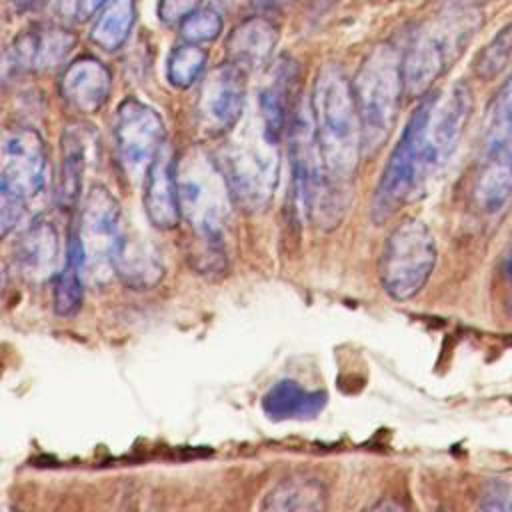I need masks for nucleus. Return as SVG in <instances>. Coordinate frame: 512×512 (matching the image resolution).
<instances>
[{
    "label": "nucleus",
    "instance_id": "f257e3e1",
    "mask_svg": "<svg viewBox=\"0 0 512 512\" xmlns=\"http://www.w3.org/2000/svg\"><path fill=\"white\" fill-rule=\"evenodd\" d=\"M176 180L182 218L196 240V268L206 274L222 270L224 234L234 200L218 162L200 150H188L176 160Z\"/></svg>",
    "mask_w": 512,
    "mask_h": 512
},
{
    "label": "nucleus",
    "instance_id": "f03ea898",
    "mask_svg": "<svg viewBox=\"0 0 512 512\" xmlns=\"http://www.w3.org/2000/svg\"><path fill=\"white\" fill-rule=\"evenodd\" d=\"M312 120L316 140L334 184L350 192L362 152V126L352 84L336 64H324L314 80Z\"/></svg>",
    "mask_w": 512,
    "mask_h": 512
},
{
    "label": "nucleus",
    "instance_id": "7ed1b4c3",
    "mask_svg": "<svg viewBox=\"0 0 512 512\" xmlns=\"http://www.w3.org/2000/svg\"><path fill=\"white\" fill-rule=\"evenodd\" d=\"M290 168L294 198L302 214L320 228H334L344 218L350 192L328 176L312 120L310 102L300 100L294 108L290 128Z\"/></svg>",
    "mask_w": 512,
    "mask_h": 512
},
{
    "label": "nucleus",
    "instance_id": "20e7f679",
    "mask_svg": "<svg viewBox=\"0 0 512 512\" xmlns=\"http://www.w3.org/2000/svg\"><path fill=\"white\" fill-rule=\"evenodd\" d=\"M48 184V150L28 126L4 132L0 166V228L8 236L30 216Z\"/></svg>",
    "mask_w": 512,
    "mask_h": 512
},
{
    "label": "nucleus",
    "instance_id": "39448f33",
    "mask_svg": "<svg viewBox=\"0 0 512 512\" xmlns=\"http://www.w3.org/2000/svg\"><path fill=\"white\" fill-rule=\"evenodd\" d=\"M352 92L362 126V152L374 156L396 126L404 94L402 58L390 44H378L364 56Z\"/></svg>",
    "mask_w": 512,
    "mask_h": 512
},
{
    "label": "nucleus",
    "instance_id": "423d86ee",
    "mask_svg": "<svg viewBox=\"0 0 512 512\" xmlns=\"http://www.w3.org/2000/svg\"><path fill=\"white\" fill-rule=\"evenodd\" d=\"M472 200L496 214L512 200V74L490 100L472 172Z\"/></svg>",
    "mask_w": 512,
    "mask_h": 512
},
{
    "label": "nucleus",
    "instance_id": "0eeeda50",
    "mask_svg": "<svg viewBox=\"0 0 512 512\" xmlns=\"http://www.w3.org/2000/svg\"><path fill=\"white\" fill-rule=\"evenodd\" d=\"M278 144L262 128L250 124L238 136H232L216 156L226 178L234 204L244 210L266 208L278 184Z\"/></svg>",
    "mask_w": 512,
    "mask_h": 512
},
{
    "label": "nucleus",
    "instance_id": "6e6552de",
    "mask_svg": "<svg viewBox=\"0 0 512 512\" xmlns=\"http://www.w3.org/2000/svg\"><path fill=\"white\" fill-rule=\"evenodd\" d=\"M434 98L436 92H428L420 98L382 170L370 210V216L376 224L388 222L408 200H412L424 188L420 144Z\"/></svg>",
    "mask_w": 512,
    "mask_h": 512
},
{
    "label": "nucleus",
    "instance_id": "1a4fd4ad",
    "mask_svg": "<svg viewBox=\"0 0 512 512\" xmlns=\"http://www.w3.org/2000/svg\"><path fill=\"white\" fill-rule=\"evenodd\" d=\"M438 250L432 230L420 218H404L386 238L380 256V282L384 292L406 302L428 284Z\"/></svg>",
    "mask_w": 512,
    "mask_h": 512
},
{
    "label": "nucleus",
    "instance_id": "9d476101",
    "mask_svg": "<svg viewBox=\"0 0 512 512\" xmlns=\"http://www.w3.org/2000/svg\"><path fill=\"white\" fill-rule=\"evenodd\" d=\"M478 24L474 16H450L412 40L402 56L404 94L422 98L466 48Z\"/></svg>",
    "mask_w": 512,
    "mask_h": 512
},
{
    "label": "nucleus",
    "instance_id": "9b49d317",
    "mask_svg": "<svg viewBox=\"0 0 512 512\" xmlns=\"http://www.w3.org/2000/svg\"><path fill=\"white\" fill-rule=\"evenodd\" d=\"M124 232L122 208L116 196L96 184L82 202L78 236L84 252L86 280L100 284L114 274V252Z\"/></svg>",
    "mask_w": 512,
    "mask_h": 512
},
{
    "label": "nucleus",
    "instance_id": "f8f14e48",
    "mask_svg": "<svg viewBox=\"0 0 512 512\" xmlns=\"http://www.w3.org/2000/svg\"><path fill=\"white\" fill-rule=\"evenodd\" d=\"M472 106V92L464 82L452 84L444 94L436 92L420 144L424 186L448 164L456 152L468 126Z\"/></svg>",
    "mask_w": 512,
    "mask_h": 512
},
{
    "label": "nucleus",
    "instance_id": "ddd939ff",
    "mask_svg": "<svg viewBox=\"0 0 512 512\" xmlns=\"http://www.w3.org/2000/svg\"><path fill=\"white\" fill-rule=\"evenodd\" d=\"M114 150L122 172L132 178H144L152 160L166 144L162 116L138 98H126L114 116Z\"/></svg>",
    "mask_w": 512,
    "mask_h": 512
},
{
    "label": "nucleus",
    "instance_id": "4468645a",
    "mask_svg": "<svg viewBox=\"0 0 512 512\" xmlns=\"http://www.w3.org/2000/svg\"><path fill=\"white\" fill-rule=\"evenodd\" d=\"M246 72L232 62L212 68L200 86L196 114L208 136H222L236 128L246 102Z\"/></svg>",
    "mask_w": 512,
    "mask_h": 512
},
{
    "label": "nucleus",
    "instance_id": "2eb2a0df",
    "mask_svg": "<svg viewBox=\"0 0 512 512\" xmlns=\"http://www.w3.org/2000/svg\"><path fill=\"white\" fill-rule=\"evenodd\" d=\"M76 38L66 28H28L4 52V76L52 70L72 52Z\"/></svg>",
    "mask_w": 512,
    "mask_h": 512
},
{
    "label": "nucleus",
    "instance_id": "dca6fc26",
    "mask_svg": "<svg viewBox=\"0 0 512 512\" xmlns=\"http://www.w3.org/2000/svg\"><path fill=\"white\" fill-rule=\"evenodd\" d=\"M142 180V204L148 222L158 230H174L182 220V210L178 198L176 160L168 144H164V148L152 160Z\"/></svg>",
    "mask_w": 512,
    "mask_h": 512
},
{
    "label": "nucleus",
    "instance_id": "f3484780",
    "mask_svg": "<svg viewBox=\"0 0 512 512\" xmlns=\"http://www.w3.org/2000/svg\"><path fill=\"white\" fill-rule=\"evenodd\" d=\"M110 88V70L94 56L72 60L60 78V94L64 102L80 114L98 112L106 104Z\"/></svg>",
    "mask_w": 512,
    "mask_h": 512
},
{
    "label": "nucleus",
    "instance_id": "a211bd4d",
    "mask_svg": "<svg viewBox=\"0 0 512 512\" xmlns=\"http://www.w3.org/2000/svg\"><path fill=\"white\" fill-rule=\"evenodd\" d=\"M114 274L134 290H150L164 276V262L156 246L140 232L124 226L114 252Z\"/></svg>",
    "mask_w": 512,
    "mask_h": 512
},
{
    "label": "nucleus",
    "instance_id": "6ab92c4d",
    "mask_svg": "<svg viewBox=\"0 0 512 512\" xmlns=\"http://www.w3.org/2000/svg\"><path fill=\"white\" fill-rule=\"evenodd\" d=\"M58 252L60 242L54 224L44 218H32L16 242L14 264L26 280L42 282L56 276Z\"/></svg>",
    "mask_w": 512,
    "mask_h": 512
},
{
    "label": "nucleus",
    "instance_id": "aec40b11",
    "mask_svg": "<svg viewBox=\"0 0 512 512\" xmlns=\"http://www.w3.org/2000/svg\"><path fill=\"white\" fill-rule=\"evenodd\" d=\"M296 84V64L292 60H278L266 84L258 94V120L266 134L280 142L286 126H290L296 104L292 106V92Z\"/></svg>",
    "mask_w": 512,
    "mask_h": 512
},
{
    "label": "nucleus",
    "instance_id": "412c9836",
    "mask_svg": "<svg viewBox=\"0 0 512 512\" xmlns=\"http://www.w3.org/2000/svg\"><path fill=\"white\" fill-rule=\"evenodd\" d=\"M278 42V28L266 18H248L238 24L226 38L228 62L244 72L262 68Z\"/></svg>",
    "mask_w": 512,
    "mask_h": 512
},
{
    "label": "nucleus",
    "instance_id": "4be33fe9",
    "mask_svg": "<svg viewBox=\"0 0 512 512\" xmlns=\"http://www.w3.org/2000/svg\"><path fill=\"white\" fill-rule=\"evenodd\" d=\"M328 402L326 392L306 390L294 380L276 382L262 398V408L272 420H310Z\"/></svg>",
    "mask_w": 512,
    "mask_h": 512
},
{
    "label": "nucleus",
    "instance_id": "5701e85b",
    "mask_svg": "<svg viewBox=\"0 0 512 512\" xmlns=\"http://www.w3.org/2000/svg\"><path fill=\"white\" fill-rule=\"evenodd\" d=\"M86 168V142L80 126H66L60 138V176L56 200L62 210L76 208L82 194V174Z\"/></svg>",
    "mask_w": 512,
    "mask_h": 512
},
{
    "label": "nucleus",
    "instance_id": "b1692460",
    "mask_svg": "<svg viewBox=\"0 0 512 512\" xmlns=\"http://www.w3.org/2000/svg\"><path fill=\"white\" fill-rule=\"evenodd\" d=\"M328 500V492L322 480L314 476H290L280 480L276 486L268 490L262 510L274 512H312L324 510Z\"/></svg>",
    "mask_w": 512,
    "mask_h": 512
},
{
    "label": "nucleus",
    "instance_id": "393cba45",
    "mask_svg": "<svg viewBox=\"0 0 512 512\" xmlns=\"http://www.w3.org/2000/svg\"><path fill=\"white\" fill-rule=\"evenodd\" d=\"M84 280H86V266H84V252L80 244L78 232L68 238L66 248V262L54 276V310L58 316H74L84 300Z\"/></svg>",
    "mask_w": 512,
    "mask_h": 512
},
{
    "label": "nucleus",
    "instance_id": "a878e982",
    "mask_svg": "<svg viewBox=\"0 0 512 512\" xmlns=\"http://www.w3.org/2000/svg\"><path fill=\"white\" fill-rule=\"evenodd\" d=\"M134 20L136 0H108L106 8L96 18L90 30V38L98 48L106 52H116L126 44Z\"/></svg>",
    "mask_w": 512,
    "mask_h": 512
},
{
    "label": "nucleus",
    "instance_id": "bb28decb",
    "mask_svg": "<svg viewBox=\"0 0 512 512\" xmlns=\"http://www.w3.org/2000/svg\"><path fill=\"white\" fill-rule=\"evenodd\" d=\"M206 68V52L192 42L176 46L166 64L168 82L176 88H190Z\"/></svg>",
    "mask_w": 512,
    "mask_h": 512
},
{
    "label": "nucleus",
    "instance_id": "cd10ccee",
    "mask_svg": "<svg viewBox=\"0 0 512 512\" xmlns=\"http://www.w3.org/2000/svg\"><path fill=\"white\" fill-rule=\"evenodd\" d=\"M512 54V26L500 30L492 42L478 54L474 70L482 80H492L502 72Z\"/></svg>",
    "mask_w": 512,
    "mask_h": 512
},
{
    "label": "nucleus",
    "instance_id": "c85d7f7f",
    "mask_svg": "<svg viewBox=\"0 0 512 512\" xmlns=\"http://www.w3.org/2000/svg\"><path fill=\"white\" fill-rule=\"evenodd\" d=\"M222 32V16L214 8H196L180 22V36L186 42H212Z\"/></svg>",
    "mask_w": 512,
    "mask_h": 512
},
{
    "label": "nucleus",
    "instance_id": "c756f323",
    "mask_svg": "<svg viewBox=\"0 0 512 512\" xmlns=\"http://www.w3.org/2000/svg\"><path fill=\"white\" fill-rule=\"evenodd\" d=\"M104 4H108V0H58V14L62 20L86 22Z\"/></svg>",
    "mask_w": 512,
    "mask_h": 512
},
{
    "label": "nucleus",
    "instance_id": "7c9ffc66",
    "mask_svg": "<svg viewBox=\"0 0 512 512\" xmlns=\"http://www.w3.org/2000/svg\"><path fill=\"white\" fill-rule=\"evenodd\" d=\"M482 510H510L512 512V484L492 482L480 496Z\"/></svg>",
    "mask_w": 512,
    "mask_h": 512
},
{
    "label": "nucleus",
    "instance_id": "2f4dec72",
    "mask_svg": "<svg viewBox=\"0 0 512 512\" xmlns=\"http://www.w3.org/2000/svg\"><path fill=\"white\" fill-rule=\"evenodd\" d=\"M202 0H158V18L164 24H178L192 14Z\"/></svg>",
    "mask_w": 512,
    "mask_h": 512
},
{
    "label": "nucleus",
    "instance_id": "473e14b6",
    "mask_svg": "<svg viewBox=\"0 0 512 512\" xmlns=\"http://www.w3.org/2000/svg\"><path fill=\"white\" fill-rule=\"evenodd\" d=\"M44 0H10V8L16 14H26V12H34L42 6Z\"/></svg>",
    "mask_w": 512,
    "mask_h": 512
},
{
    "label": "nucleus",
    "instance_id": "72a5a7b5",
    "mask_svg": "<svg viewBox=\"0 0 512 512\" xmlns=\"http://www.w3.org/2000/svg\"><path fill=\"white\" fill-rule=\"evenodd\" d=\"M506 274H508V280H510V288H512V252L508 254V260H506Z\"/></svg>",
    "mask_w": 512,
    "mask_h": 512
}]
</instances>
